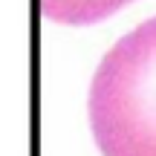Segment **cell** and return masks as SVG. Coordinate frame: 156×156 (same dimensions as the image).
Returning <instances> with one entry per match:
<instances>
[{"label": "cell", "mask_w": 156, "mask_h": 156, "mask_svg": "<svg viewBox=\"0 0 156 156\" xmlns=\"http://www.w3.org/2000/svg\"><path fill=\"white\" fill-rule=\"evenodd\" d=\"M90 127L101 156H156V17L101 58L90 84Z\"/></svg>", "instance_id": "6da1fadb"}, {"label": "cell", "mask_w": 156, "mask_h": 156, "mask_svg": "<svg viewBox=\"0 0 156 156\" xmlns=\"http://www.w3.org/2000/svg\"><path fill=\"white\" fill-rule=\"evenodd\" d=\"M127 3L130 0H38V9L44 12V17L55 23L90 26V23L110 17L113 12H119Z\"/></svg>", "instance_id": "7a4b0ae2"}]
</instances>
